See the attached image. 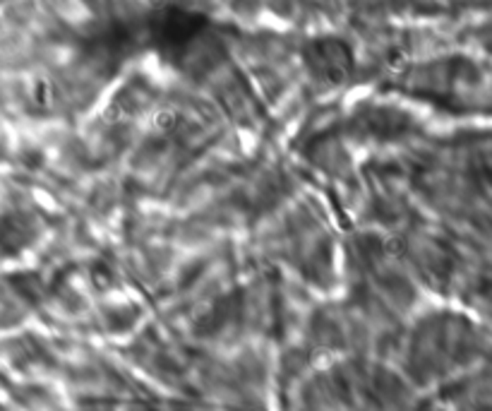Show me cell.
<instances>
[{
    "label": "cell",
    "mask_w": 492,
    "mask_h": 411,
    "mask_svg": "<svg viewBox=\"0 0 492 411\" xmlns=\"http://www.w3.org/2000/svg\"><path fill=\"white\" fill-rule=\"evenodd\" d=\"M31 101L36 103V106L41 108H51L56 103V87L51 80H46V77H41V80H36L34 85H31Z\"/></svg>",
    "instance_id": "6da1fadb"
},
{
    "label": "cell",
    "mask_w": 492,
    "mask_h": 411,
    "mask_svg": "<svg viewBox=\"0 0 492 411\" xmlns=\"http://www.w3.org/2000/svg\"><path fill=\"white\" fill-rule=\"evenodd\" d=\"M154 126L156 130H161V133H171V130H176L178 126V113L173 108H161L154 116Z\"/></svg>",
    "instance_id": "7a4b0ae2"
}]
</instances>
